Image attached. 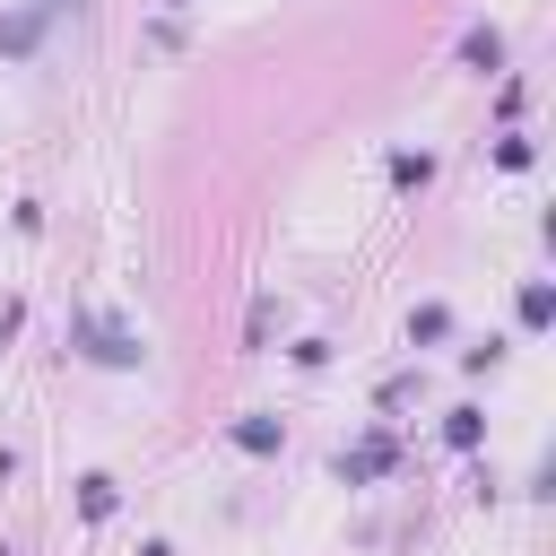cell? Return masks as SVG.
<instances>
[{"instance_id": "1", "label": "cell", "mask_w": 556, "mask_h": 556, "mask_svg": "<svg viewBox=\"0 0 556 556\" xmlns=\"http://www.w3.org/2000/svg\"><path fill=\"white\" fill-rule=\"evenodd\" d=\"M35 35H43V9H17V17H0V43H9V52H35Z\"/></svg>"}, {"instance_id": "2", "label": "cell", "mask_w": 556, "mask_h": 556, "mask_svg": "<svg viewBox=\"0 0 556 556\" xmlns=\"http://www.w3.org/2000/svg\"><path fill=\"white\" fill-rule=\"evenodd\" d=\"M235 443H243V452H269V443H278V426H269V417H243V426H235Z\"/></svg>"}, {"instance_id": "3", "label": "cell", "mask_w": 556, "mask_h": 556, "mask_svg": "<svg viewBox=\"0 0 556 556\" xmlns=\"http://www.w3.org/2000/svg\"><path fill=\"white\" fill-rule=\"evenodd\" d=\"M43 9H87V0H43Z\"/></svg>"}]
</instances>
